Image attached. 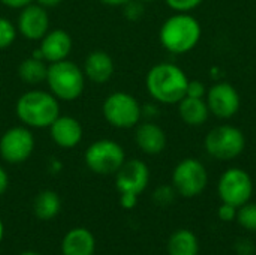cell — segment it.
<instances>
[{"label":"cell","mask_w":256,"mask_h":255,"mask_svg":"<svg viewBox=\"0 0 256 255\" xmlns=\"http://www.w3.org/2000/svg\"><path fill=\"white\" fill-rule=\"evenodd\" d=\"M18 35L16 24H14L9 18L0 17V50L10 47Z\"/></svg>","instance_id":"obj_24"},{"label":"cell","mask_w":256,"mask_h":255,"mask_svg":"<svg viewBox=\"0 0 256 255\" xmlns=\"http://www.w3.org/2000/svg\"><path fill=\"white\" fill-rule=\"evenodd\" d=\"M86 165L96 174L110 176L116 174L126 161V153L122 144L114 140H98L86 150Z\"/></svg>","instance_id":"obj_7"},{"label":"cell","mask_w":256,"mask_h":255,"mask_svg":"<svg viewBox=\"0 0 256 255\" xmlns=\"http://www.w3.org/2000/svg\"><path fill=\"white\" fill-rule=\"evenodd\" d=\"M15 111L22 125L44 129L60 116V101L51 92L33 89L18 98Z\"/></svg>","instance_id":"obj_2"},{"label":"cell","mask_w":256,"mask_h":255,"mask_svg":"<svg viewBox=\"0 0 256 255\" xmlns=\"http://www.w3.org/2000/svg\"><path fill=\"white\" fill-rule=\"evenodd\" d=\"M150 182V170L141 159L124 161L122 168L116 173V186L120 194L141 195Z\"/></svg>","instance_id":"obj_12"},{"label":"cell","mask_w":256,"mask_h":255,"mask_svg":"<svg viewBox=\"0 0 256 255\" xmlns=\"http://www.w3.org/2000/svg\"><path fill=\"white\" fill-rule=\"evenodd\" d=\"M3 237H4V225H3V221L0 219V243L3 242Z\"/></svg>","instance_id":"obj_36"},{"label":"cell","mask_w":256,"mask_h":255,"mask_svg":"<svg viewBox=\"0 0 256 255\" xmlns=\"http://www.w3.org/2000/svg\"><path fill=\"white\" fill-rule=\"evenodd\" d=\"M204 147L207 153L218 161H232L244 152L246 137L243 131L234 125H220L207 134Z\"/></svg>","instance_id":"obj_6"},{"label":"cell","mask_w":256,"mask_h":255,"mask_svg":"<svg viewBox=\"0 0 256 255\" xmlns=\"http://www.w3.org/2000/svg\"><path fill=\"white\" fill-rule=\"evenodd\" d=\"M9 186V176L6 173V170L0 165V195H3L6 192Z\"/></svg>","instance_id":"obj_33"},{"label":"cell","mask_w":256,"mask_h":255,"mask_svg":"<svg viewBox=\"0 0 256 255\" xmlns=\"http://www.w3.org/2000/svg\"><path fill=\"white\" fill-rule=\"evenodd\" d=\"M135 143L141 152L147 155H159L165 150L168 138L162 126L154 122H142L136 125Z\"/></svg>","instance_id":"obj_16"},{"label":"cell","mask_w":256,"mask_h":255,"mask_svg":"<svg viewBox=\"0 0 256 255\" xmlns=\"http://www.w3.org/2000/svg\"><path fill=\"white\" fill-rule=\"evenodd\" d=\"M210 113L219 119L234 117L242 107L238 90L228 81H219L207 90L206 96Z\"/></svg>","instance_id":"obj_11"},{"label":"cell","mask_w":256,"mask_h":255,"mask_svg":"<svg viewBox=\"0 0 256 255\" xmlns=\"http://www.w3.org/2000/svg\"><path fill=\"white\" fill-rule=\"evenodd\" d=\"M34 135L28 126H12L0 137V156L9 164H22L34 152Z\"/></svg>","instance_id":"obj_10"},{"label":"cell","mask_w":256,"mask_h":255,"mask_svg":"<svg viewBox=\"0 0 256 255\" xmlns=\"http://www.w3.org/2000/svg\"><path fill=\"white\" fill-rule=\"evenodd\" d=\"M72 36L63 29H54L48 30V33L40 39V45L38 50L40 51L45 62L54 63L68 59L72 51Z\"/></svg>","instance_id":"obj_14"},{"label":"cell","mask_w":256,"mask_h":255,"mask_svg":"<svg viewBox=\"0 0 256 255\" xmlns=\"http://www.w3.org/2000/svg\"><path fill=\"white\" fill-rule=\"evenodd\" d=\"M237 212H238L237 207H234L228 203H222V206L218 210V216L224 222H232L234 219H237Z\"/></svg>","instance_id":"obj_29"},{"label":"cell","mask_w":256,"mask_h":255,"mask_svg":"<svg viewBox=\"0 0 256 255\" xmlns=\"http://www.w3.org/2000/svg\"><path fill=\"white\" fill-rule=\"evenodd\" d=\"M38 5H40V6H44L45 9H51V8H56V6H58L63 0H34Z\"/></svg>","instance_id":"obj_34"},{"label":"cell","mask_w":256,"mask_h":255,"mask_svg":"<svg viewBox=\"0 0 256 255\" xmlns=\"http://www.w3.org/2000/svg\"><path fill=\"white\" fill-rule=\"evenodd\" d=\"M96 239L87 228H74L66 233L62 242L63 255H94Z\"/></svg>","instance_id":"obj_18"},{"label":"cell","mask_w":256,"mask_h":255,"mask_svg":"<svg viewBox=\"0 0 256 255\" xmlns=\"http://www.w3.org/2000/svg\"><path fill=\"white\" fill-rule=\"evenodd\" d=\"M20 255H40V254H38V252H32V251H27V252H22V254H20Z\"/></svg>","instance_id":"obj_37"},{"label":"cell","mask_w":256,"mask_h":255,"mask_svg":"<svg viewBox=\"0 0 256 255\" xmlns=\"http://www.w3.org/2000/svg\"><path fill=\"white\" fill-rule=\"evenodd\" d=\"M120 204L123 209L130 210L138 204V195L134 194H120Z\"/></svg>","instance_id":"obj_31"},{"label":"cell","mask_w":256,"mask_h":255,"mask_svg":"<svg viewBox=\"0 0 256 255\" xmlns=\"http://www.w3.org/2000/svg\"><path fill=\"white\" fill-rule=\"evenodd\" d=\"M189 78L186 72L174 63L154 65L147 77L146 86L150 96L162 104H178L188 92Z\"/></svg>","instance_id":"obj_1"},{"label":"cell","mask_w":256,"mask_h":255,"mask_svg":"<svg viewBox=\"0 0 256 255\" xmlns=\"http://www.w3.org/2000/svg\"><path fill=\"white\" fill-rule=\"evenodd\" d=\"M102 3H105V5H108V6H123V5H126L129 0H100Z\"/></svg>","instance_id":"obj_35"},{"label":"cell","mask_w":256,"mask_h":255,"mask_svg":"<svg viewBox=\"0 0 256 255\" xmlns=\"http://www.w3.org/2000/svg\"><path fill=\"white\" fill-rule=\"evenodd\" d=\"M165 2L176 12H189L202 3V0H165Z\"/></svg>","instance_id":"obj_27"},{"label":"cell","mask_w":256,"mask_h":255,"mask_svg":"<svg viewBox=\"0 0 256 255\" xmlns=\"http://www.w3.org/2000/svg\"><path fill=\"white\" fill-rule=\"evenodd\" d=\"M201 35V24L194 15L188 12H177L162 24L159 39L170 53L184 54L198 45Z\"/></svg>","instance_id":"obj_3"},{"label":"cell","mask_w":256,"mask_h":255,"mask_svg":"<svg viewBox=\"0 0 256 255\" xmlns=\"http://www.w3.org/2000/svg\"><path fill=\"white\" fill-rule=\"evenodd\" d=\"M186 96H190V98H206L207 96L206 84L202 81H198V80H192V81L189 80Z\"/></svg>","instance_id":"obj_28"},{"label":"cell","mask_w":256,"mask_h":255,"mask_svg":"<svg viewBox=\"0 0 256 255\" xmlns=\"http://www.w3.org/2000/svg\"><path fill=\"white\" fill-rule=\"evenodd\" d=\"M236 251L238 255H254L256 252V248L252 240L242 239L236 243Z\"/></svg>","instance_id":"obj_30"},{"label":"cell","mask_w":256,"mask_h":255,"mask_svg":"<svg viewBox=\"0 0 256 255\" xmlns=\"http://www.w3.org/2000/svg\"><path fill=\"white\" fill-rule=\"evenodd\" d=\"M178 114L189 126H202L210 117V108L204 98L184 96L178 102Z\"/></svg>","instance_id":"obj_19"},{"label":"cell","mask_w":256,"mask_h":255,"mask_svg":"<svg viewBox=\"0 0 256 255\" xmlns=\"http://www.w3.org/2000/svg\"><path fill=\"white\" fill-rule=\"evenodd\" d=\"M237 221L242 228L256 233V203H246L244 206L238 207Z\"/></svg>","instance_id":"obj_23"},{"label":"cell","mask_w":256,"mask_h":255,"mask_svg":"<svg viewBox=\"0 0 256 255\" xmlns=\"http://www.w3.org/2000/svg\"><path fill=\"white\" fill-rule=\"evenodd\" d=\"M82 71H84L86 78H88L90 81H93L96 84H104L112 78L116 65H114L112 57L106 51L93 50L86 57Z\"/></svg>","instance_id":"obj_17"},{"label":"cell","mask_w":256,"mask_h":255,"mask_svg":"<svg viewBox=\"0 0 256 255\" xmlns=\"http://www.w3.org/2000/svg\"><path fill=\"white\" fill-rule=\"evenodd\" d=\"M105 120L118 129L135 128L142 119V107L138 99L128 92H114L106 96L102 105Z\"/></svg>","instance_id":"obj_5"},{"label":"cell","mask_w":256,"mask_h":255,"mask_svg":"<svg viewBox=\"0 0 256 255\" xmlns=\"http://www.w3.org/2000/svg\"><path fill=\"white\" fill-rule=\"evenodd\" d=\"M207 183V168L195 158H186L180 161L172 171V186L182 197L194 198L201 195L206 191Z\"/></svg>","instance_id":"obj_8"},{"label":"cell","mask_w":256,"mask_h":255,"mask_svg":"<svg viewBox=\"0 0 256 255\" xmlns=\"http://www.w3.org/2000/svg\"><path fill=\"white\" fill-rule=\"evenodd\" d=\"M170 255H198L200 242L194 231L178 230L171 234L168 242Z\"/></svg>","instance_id":"obj_21"},{"label":"cell","mask_w":256,"mask_h":255,"mask_svg":"<svg viewBox=\"0 0 256 255\" xmlns=\"http://www.w3.org/2000/svg\"><path fill=\"white\" fill-rule=\"evenodd\" d=\"M176 188L174 186H168V185H164V186H159L154 194H153V198H154V203L159 204V206H170L174 203L176 200Z\"/></svg>","instance_id":"obj_25"},{"label":"cell","mask_w":256,"mask_h":255,"mask_svg":"<svg viewBox=\"0 0 256 255\" xmlns=\"http://www.w3.org/2000/svg\"><path fill=\"white\" fill-rule=\"evenodd\" d=\"M218 194L222 203H228L238 209L250 201L254 195V180L246 170L237 167L230 168L219 179Z\"/></svg>","instance_id":"obj_9"},{"label":"cell","mask_w":256,"mask_h":255,"mask_svg":"<svg viewBox=\"0 0 256 255\" xmlns=\"http://www.w3.org/2000/svg\"><path fill=\"white\" fill-rule=\"evenodd\" d=\"M4 6L12 8V9H22L24 6L33 3L34 0H0Z\"/></svg>","instance_id":"obj_32"},{"label":"cell","mask_w":256,"mask_h":255,"mask_svg":"<svg viewBox=\"0 0 256 255\" xmlns=\"http://www.w3.org/2000/svg\"><path fill=\"white\" fill-rule=\"evenodd\" d=\"M46 83L50 92L58 101H75L86 89V75L81 66L69 59H64L48 63Z\"/></svg>","instance_id":"obj_4"},{"label":"cell","mask_w":256,"mask_h":255,"mask_svg":"<svg viewBox=\"0 0 256 255\" xmlns=\"http://www.w3.org/2000/svg\"><path fill=\"white\" fill-rule=\"evenodd\" d=\"M124 17L130 21H138L144 15V2L141 0H129L126 5H123Z\"/></svg>","instance_id":"obj_26"},{"label":"cell","mask_w":256,"mask_h":255,"mask_svg":"<svg viewBox=\"0 0 256 255\" xmlns=\"http://www.w3.org/2000/svg\"><path fill=\"white\" fill-rule=\"evenodd\" d=\"M48 74V65L44 59H39L36 56H30L24 59L18 66V75L20 78L27 84H40L46 81Z\"/></svg>","instance_id":"obj_20"},{"label":"cell","mask_w":256,"mask_h":255,"mask_svg":"<svg viewBox=\"0 0 256 255\" xmlns=\"http://www.w3.org/2000/svg\"><path fill=\"white\" fill-rule=\"evenodd\" d=\"M18 33H21L28 41H40L50 30V15L48 9L38 5L36 2L20 9L16 21Z\"/></svg>","instance_id":"obj_13"},{"label":"cell","mask_w":256,"mask_h":255,"mask_svg":"<svg viewBox=\"0 0 256 255\" xmlns=\"http://www.w3.org/2000/svg\"><path fill=\"white\" fill-rule=\"evenodd\" d=\"M50 134L52 141L62 149L76 147L84 135L82 125L78 119L72 116H58L50 126Z\"/></svg>","instance_id":"obj_15"},{"label":"cell","mask_w":256,"mask_h":255,"mask_svg":"<svg viewBox=\"0 0 256 255\" xmlns=\"http://www.w3.org/2000/svg\"><path fill=\"white\" fill-rule=\"evenodd\" d=\"M60 209H62L60 197L54 191H48V189L39 192L33 203L34 215L44 221H50V219L56 218L60 213Z\"/></svg>","instance_id":"obj_22"},{"label":"cell","mask_w":256,"mask_h":255,"mask_svg":"<svg viewBox=\"0 0 256 255\" xmlns=\"http://www.w3.org/2000/svg\"><path fill=\"white\" fill-rule=\"evenodd\" d=\"M141 2H144V3H152V2H156V0H141Z\"/></svg>","instance_id":"obj_38"}]
</instances>
